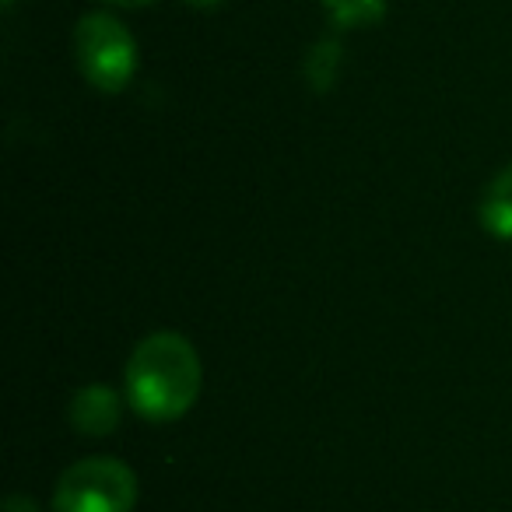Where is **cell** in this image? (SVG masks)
<instances>
[{"label": "cell", "instance_id": "3957f363", "mask_svg": "<svg viewBox=\"0 0 512 512\" xmlns=\"http://www.w3.org/2000/svg\"><path fill=\"white\" fill-rule=\"evenodd\" d=\"M74 53L78 67L99 92H120L134 78L137 67V46L130 32L116 22L113 15H85L74 32Z\"/></svg>", "mask_w": 512, "mask_h": 512}, {"label": "cell", "instance_id": "52a82bcc", "mask_svg": "<svg viewBox=\"0 0 512 512\" xmlns=\"http://www.w3.org/2000/svg\"><path fill=\"white\" fill-rule=\"evenodd\" d=\"M337 67H341V46H337L334 39H323V43L309 53V64H306V74L316 92H327V88L334 85Z\"/></svg>", "mask_w": 512, "mask_h": 512}, {"label": "cell", "instance_id": "277c9868", "mask_svg": "<svg viewBox=\"0 0 512 512\" xmlns=\"http://www.w3.org/2000/svg\"><path fill=\"white\" fill-rule=\"evenodd\" d=\"M71 421L85 435H109L120 421V400L109 386H85L71 400Z\"/></svg>", "mask_w": 512, "mask_h": 512}, {"label": "cell", "instance_id": "ba28073f", "mask_svg": "<svg viewBox=\"0 0 512 512\" xmlns=\"http://www.w3.org/2000/svg\"><path fill=\"white\" fill-rule=\"evenodd\" d=\"M4 512H39V509H36V502H32V498L11 495L8 502H4Z\"/></svg>", "mask_w": 512, "mask_h": 512}, {"label": "cell", "instance_id": "30bf717a", "mask_svg": "<svg viewBox=\"0 0 512 512\" xmlns=\"http://www.w3.org/2000/svg\"><path fill=\"white\" fill-rule=\"evenodd\" d=\"M186 4H193V8H214L218 0H186Z\"/></svg>", "mask_w": 512, "mask_h": 512}, {"label": "cell", "instance_id": "8992f818", "mask_svg": "<svg viewBox=\"0 0 512 512\" xmlns=\"http://www.w3.org/2000/svg\"><path fill=\"white\" fill-rule=\"evenodd\" d=\"M323 11L334 29H362L386 15V0H323Z\"/></svg>", "mask_w": 512, "mask_h": 512}, {"label": "cell", "instance_id": "7a4b0ae2", "mask_svg": "<svg viewBox=\"0 0 512 512\" xmlns=\"http://www.w3.org/2000/svg\"><path fill=\"white\" fill-rule=\"evenodd\" d=\"M137 477L127 463L92 456L64 470L53 491L57 512H134Z\"/></svg>", "mask_w": 512, "mask_h": 512}, {"label": "cell", "instance_id": "8fae6325", "mask_svg": "<svg viewBox=\"0 0 512 512\" xmlns=\"http://www.w3.org/2000/svg\"><path fill=\"white\" fill-rule=\"evenodd\" d=\"M4 4H8V8H11V4H15V0H4Z\"/></svg>", "mask_w": 512, "mask_h": 512}, {"label": "cell", "instance_id": "6da1fadb", "mask_svg": "<svg viewBox=\"0 0 512 512\" xmlns=\"http://www.w3.org/2000/svg\"><path fill=\"white\" fill-rule=\"evenodd\" d=\"M127 397L148 421H176L200 397V358L183 334L144 337L127 362Z\"/></svg>", "mask_w": 512, "mask_h": 512}, {"label": "cell", "instance_id": "5b68a950", "mask_svg": "<svg viewBox=\"0 0 512 512\" xmlns=\"http://www.w3.org/2000/svg\"><path fill=\"white\" fill-rule=\"evenodd\" d=\"M477 214H481V225L488 228V235L512 242V165L484 186Z\"/></svg>", "mask_w": 512, "mask_h": 512}, {"label": "cell", "instance_id": "9c48e42d", "mask_svg": "<svg viewBox=\"0 0 512 512\" xmlns=\"http://www.w3.org/2000/svg\"><path fill=\"white\" fill-rule=\"evenodd\" d=\"M106 4H120V8H144L151 0H106Z\"/></svg>", "mask_w": 512, "mask_h": 512}]
</instances>
